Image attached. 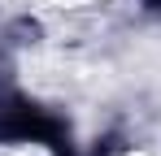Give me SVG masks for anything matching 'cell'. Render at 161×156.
Listing matches in <instances>:
<instances>
[{"mask_svg":"<svg viewBox=\"0 0 161 156\" xmlns=\"http://www.w3.org/2000/svg\"><path fill=\"white\" fill-rule=\"evenodd\" d=\"M148 4H161V0H148Z\"/></svg>","mask_w":161,"mask_h":156,"instance_id":"cell-1","label":"cell"}]
</instances>
